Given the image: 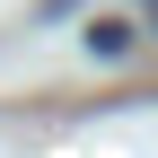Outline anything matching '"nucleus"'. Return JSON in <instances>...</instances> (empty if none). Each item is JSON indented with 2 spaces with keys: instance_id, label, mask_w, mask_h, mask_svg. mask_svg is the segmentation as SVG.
Instances as JSON below:
<instances>
[{
  "instance_id": "1",
  "label": "nucleus",
  "mask_w": 158,
  "mask_h": 158,
  "mask_svg": "<svg viewBox=\"0 0 158 158\" xmlns=\"http://www.w3.org/2000/svg\"><path fill=\"white\" fill-rule=\"evenodd\" d=\"M88 53L123 62V53H132V27H123V18H97V27H88Z\"/></svg>"
}]
</instances>
